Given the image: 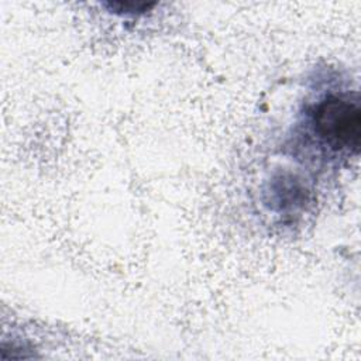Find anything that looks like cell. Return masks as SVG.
<instances>
[{"label":"cell","mask_w":361,"mask_h":361,"mask_svg":"<svg viewBox=\"0 0 361 361\" xmlns=\"http://www.w3.org/2000/svg\"><path fill=\"white\" fill-rule=\"evenodd\" d=\"M317 137L336 151L357 152L361 141V111L358 103L345 96L330 94L312 113Z\"/></svg>","instance_id":"cell-1"}]
</instances>
